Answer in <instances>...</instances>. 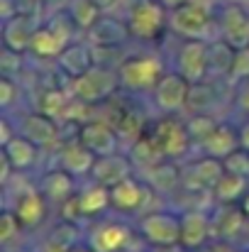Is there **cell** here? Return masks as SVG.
<instances>
[{
  "label": "cell",
  "mask_w": 249,
  "mask_h": 252,
  "mask_svg": "<svg viewBox=\"0 0 249 252\" xmlns=\"http://www.w3.org/2000/svg\"><path fill=\"white\" fill-rule=\"evenodd\" d=\"M137 233L147 243V248L181 245V213L149 208L137 218Z\"/></svg>",
  "instance_id": "obj_6"
},
{
  "label": "cell",
  "mask_w": 249,
  "mask_h": 252,
  "mask_svg": "<svg viewBox=\"0 0 249 252\" xmlns=\"http://www.w3.org/2000/svg\"><path fill=\"white\" fill-rule=\"evenodd\" d=\"M198 252H240V250H235V245L227 243V240H213V243H208L203 250Z\"/></svg>",
  "instance_id": "obj_42"
},
{
  "label": "cell",
  "mask_w": 249,
  "mask_h": 252,
  "mask_svg": "<svg viewBox=\"0 0 249 252\" xmlns=\"http://www.w3.org/2000/svg\"><path fill=\"white\" fill-rule=\"evenodd\" d=\"M222 162H225V169H227V171L240 174V176L249 179V150H245V147H237V150H235L230 157H225Z\"/></svg>",
  "instance_id": "obj_38"
},
{
  "label": "cell",
  "mask_w": 249,
  "mask_h": 252,
  "mask_svg": "<svg viewBox=\"0 0 249 252\" xmlns=\"http://www.w3.org/2000/svg\"><path fill=\"white\" fill-rule=\"evenodd\" d=\"M7 252H10V250H7ZM20 252H34V250H20ZM37 252H39V250H37Z\"/></svg>",
  "instance_id": "obj_48"
},
{
  "label": "cell",
  "mask_w": 249,
  "mask_h": 252,
  "mask_svg": "<svg viewBox=\"0 0 249 252\" xmlns=\"http://www.w3.org/2000/svg\"><path fill=\"white\" fill-rule=\"evenodd\" d=\"M176 71L191 84L208 79V39H183L176 52Z\"/></svg>",
  "instance_id": "obj_16"
},
{
  "label": "cell",
  "mask_w": 249,
  "mask_h": 252,
  "mask_svg": "<svg viewBox=\"0 0 249 252\" xmlns=\"http://www.w3.org/2000/svg\"><path fill=\"white\" fill-rule=\"evenodd\" d=\"M240 145L249 150V115H245V120L240 123Z\"/></svg>",
  "instance_id": "obj_44"
},
{
  "label": "cell",
  "mask_w": 249,
  "mask_h": 252,
  "mask_svg": "<svg viewBox=\"0 0 249 252\" xmlns=\"http://www.w3.org/2000/svg\"><path fill=\"white\" fill-rule=\"evenodd\" d=\"M232 103H235L237 113L249 115V81L237 84V91H235V95H232Z\"/></svg>",
  "instance_id": "obj_40"
},
{
  "label": "cell",
  "mask_w": 249,
  "mask_h": 252,
  "mask_svg": "<svg viewBox=\"0 0 249 252\" xmlns=\"http://www.w3.org/2000/svg\"><path fill=\"white\" fill-rule=\"evenodd\" d=\"M139 176L154 189V193H176L183 184V171L173 164V159H162L152 167H144Z\"/></svg>",
  "instance_id": "obj_28"
},
{
  "label": "cell",
  "mask_w": 249,
  "mask_h": 252,
  "mask_svg": "<svg viewBox=\"0 0 249 252\" xmlns=\"http://www.w3.org/2000/svg\"><path fill=\"white\" fill-rule=\"evenodd\" d=\"M249 225V218L245 216L240 203H218L213 211V240H237L245 235Z\"/></svg>",
  "instance_id": "obj_19"
},
{
  "label": "cell",
  "mask_w": 249,
  "mask_h": 252,
  "mask_svg": "<svg viewBox=\"0 0 249 252\" xmlns=\"http://www.w3.org/2000/svg\"><path fill=\"white\" fill-rule=\"evenodd\" d=\"M79 181H81V179H76V176L69 174L66 169L52 167L39 176L37 186H39V191L47 196L49 203L61 206V203H66L69 198H74V196L79 193V186H81Z\"/></svg>",
  "instance_id": "obj_20"
},
{
  "label": "cell",
  "mask_w": 249,
  "mask_h": 252,
  "mask_svg": "<svg viewBox=\"0 0 249 252\" xmlns=\"http://www.w3.org/2000/svg\"><path fill=\"white\" fill-rule=\"evenodd\" d=\"M240 145V125H232L227 120H220L215 125V130L200 142V155H208V157H218V159H225L230 157Z\"/></svg>",
  "instance_id": "obj_25"
},
{
  "label": "cell",
  "mask_w": 249,
  "mask_h": 252,
  "mask_svg": "<svg viewBox=\"0 0 249 252\" xmlns=\"http://www.w3.org/2000/svg\"><path fill=\"white\" fill-rule=\"evenodd\" d=\"M235 47L225 42L222 37L208 42V79L218 81H230L232 62H235Z\"/></svg>",
  "instance_id": "obj_30"
},
{
  "label": "cell",
  "mask_w": 249,
  "mask_h": 252,
  "mask_svg": "<svg viewBox=\"0 0 249 252\" xmlns=\"http://www.w3.org/2000/svg\"><path fill=\"white\" fill-rule=\"evenodd\" d=\"M247 191H249V179L225 169V174L220 176V181L213 189V198L218 203H240Z\"/></svg>",
  "instance_id": "obj_32"
},
{
  "label": "cell",
  "mask_w": 249,
  "mask_h": 252,
  "mask_svg": "<svg viewBox=\"0 0 249 252\" xmlns=\"http://www.w3.org/2000/svg\"><path fill=\"white\" fill-rule=\"evenodd\" d=\"M120 88V76H117V64H103L98 62L93 69H88L83 76L71 81V93L79 103L85 105H100L110 100Z\"/></svg>",
  "instance_id": "obj_4"
},
{
  "label": "cell",
  "mask_w": 249,
  "mask_h": 252,
  "mask_svg": "<svg viewBox=\"0 0 249 252\" xmlns=\"http://www.w3.org/2000/svg\"><path fill=\"white\" fill-rule=\"evenodd\" d=\"M17 130H20L25 137H29L34 145H39L42 150H47V147H52V145H61V142H64L59 120H56V118H52L49 113L39 110V108H37V110L25 113V115L17 120Z\"/></svg>",
  "instance_id": "obj_13"
},
{
  "label": "cell",
  "mask_w": 249,
  "mask_h": 252,
  "mask_svg": "<svg viewBox=\"0 0 249 252\" xmlns=\"http://www.w3.org/2000/svg\"><path fill=\"white\" fill-rule=\"evenodd\" d=\"M127 25L132 39H139L144 44L157 42L168 30V7L162 0H137L127 12Z\"/></svg>",
  "instance_id": "obj_7"
},
{
  "label": "cell",
  "mask_w": 249,
  "mask_h": 252,
  "mask_svg": "<svg viewBox=\"0 0 249 252\" xmlns=\"http://www.w3.org/2000/svg\"><path fill=\"white\" fill-rule=\"evenodd\" d=\"M71 252H95V250H93V248H90V245L85 243V245H76V248H74Z\"/></svg>",
  "instance_id": "obj_47"
},
{
  "label": "cell",
  "mask_w": 249,
  "mask_h": 252,
  "mask_svg": "<svg viewBox=\"0 0 249 252\" xmlns=\"http://www.w3.org/2000/svg\"><path fill=\"white\" fill-rule=\"evenodd\" d=\"M98 64V54H95V47L85 39H74L61 54H59V59H56V66H59V71L66 76V79H79L83 76L88 69H93Z\"/></svg>",
  "instance_id": "obj_21"
},
{
  "label": "cell",
  "mask_w": 249,
  "mask_h": 252,
  "mask_svg": "<svg viewBox=\"0 0 249 252\" xmlns=\"http://www.w3.org/2000/svg\"><path fill=\"white\" fill-rule=\"evenodd\" d=\"M240 252H249V248H245V250H240Z\"/></svg>",
  "instance_id": "obj_49"
},
{
  "label": "cell",
  "mask_w": 249,
  "mask_h": 252,
  "mask_svg": "<svg viewBox=\"0 0 249 252\" xmlns=\"http://www.w3.org/2000/svg\"><path fill=\"white\" fill-rule=\"evenodd\" d=\"M154 196V189L137 174L127 176L125 181L115 184L110 189V198H112V211L115 213H122V216H142L147 208V203L152 201Z\"/></svg>",
  "instance_id": "obj_10"
},
{
  "label": "cell",
  "mask_w": 249,
  "mask_h": 252,
  "mask_svg": "<svg viewBox=\"0 0 249 252\" xmlns=\"http://www.w3.org/2000/svg\"><path fill=\"white\" fill-rule=\"evenodd\" d=\"M135 167H137L135 159H132L127 152L117 150V152H112V155L95 157L90 179H95V181H100V184H105V186L112 189L115 184H120V181H125L127 176H132V174H135Z\"/></svg>",
  "instance_id": "obj_23"
},
{
  "label": "cell",
  "mask_w": 249,
  "mask_h": 252,
  "mask_svg": "<svg viewBox=\"0 0 249 252\" xmlns=\"http://www.w3.org/2000/svg\"><path fill=\"white\" fill-rule=\"evenodd\" d=\"M213 243V211L183 208L181 211V245L191 252L203 250Z\"/></svg>",
  "instance_id": "obj_12"
},
{
  "label": "cell",
  "mask_w": 249,
  "mask_h": 252,
  "mask_svg": "<svg viewBox=\"0 0 249 252\" xmlns=\"http://www.w3.org/2000/svg\"><path fill=\"white\" fill-rule=\"evenodd\" d=\"M20 95H22V86L17 81V76L2 74V79H0V105H2V113H10L12 105H17Z\"/></svg>",
  "instance_id": "obj_36"
},
{
  "label": "cell",
  "mask_w": 249,
  "mask_h": 252,
  "mask_svg": "<svg viewBox=\"0 0 249 252\" xmlns=\"http://www.w3.org/2000/svg\"><path fill=\"white\" fill-rule=\"evenodd\" d=\"M240 206H242V211H245V216H247V218H249V191H247V193H245V198L240 201Z\"/></svg>",
  "instance_id": "obj_46"
},
{
  "label": "cell",
  "mask_w": 249,
  "mask_h": 252,
  "mask_svg": "<svg viewBox=\"0 0 249 252\" xmlns=\"http://www.w3.org/2000/svg\"><path fill=\"white\" fill-rule=\"evenodd\" d=\"M93 164H95V155L83 145L76 135L64 140L59 145V150H56V167L66 169L76 179H90Z\"/></svg>",
  "instance_id": "obj_18"
},
{
  "label": "cell",
  "mask_w": 249,
  "mask_h": 252,
  "mask_svg": "<svg viewBox=\"0 0 249 252\" xmlns=\"http://www.w3.org/2000/svg\"><path fill=\"white\" fill-rule=\"evenodd\" d=\"M168 10H173V7H178V5H183V2H188V0H162Z\"/></svg>",
  "instance_id": "obj_45"
},
{
  "label": "cell",
  "mask_w": 249,
  "mask_h": 252,
  "mask_svg": "<svg viewBox=\"0 0 249 252\" xmlns=\"http://www.w3.org/2000/svg\"><path fill=\"white\" fill-rule=\"evenodd\" d=\"M39 27V17L32 15H15L2 22V47H10L15 52H29L32 37Z\"/></svg>",
  "instance_id": "obj_26"
},
{
  "label": "cell",
  "mask_w": 249,
  "mask_h": 252,
  "mask_svg": "<svg viewBox=\"0 0 249 252\" xmlns=\"http://www.w3.org/2000/svg\"><path fill=\"white\" fill-rule=\"evenodd\" d=\"M7 157H10V162H12V167L17 174H27V171H32V169L37 167V162H39V152H42V147L39 145H34L29 137H25L22 132H17L7 145H2L0 147Z\"/></svg>",
  "instance_id": "obj_29"
},
{
  "label": "cell",
  "mask_w": 249,
  "mask_h": 252,
  "mask_svg": "<svg viewBox=\"0 0 249 252\" xmlns=\"http://www.w3.org/2000/svg\"><path fill=\"white\" fill-rule=\"evenodd\" d=\"M85 39L95 47V49H117L122 44H127L132 39L130 25L127 20H120L115 15H100L95 20V25L85 32Z\"/></svg>",
  "instance_id": "obj_14"
},
{
  "label": "cell",
  "mask_w": 249,
  "mask_h": 252,
  "mask_svg": "<svg viewBox=\"0 0 249 252\" xmlns=\"http://www.w3.org/2000/svg\"><path fill=\"white\" fill-rule=\"evenodd\" d=\"M66 12L71 15V20L76 22L79 30L88 32L95 25V20L103 15V7L98 5V0H69Z\"/></svg>",
  "instance_id": "obj_33"
},
{
  "label": "cell",
  "mask_w": 249,
  "mask_h": 252,
  "mask_svg": "<svg viewBox=\"0 0 249 252\" xmlns=\"http://www.w3.org/2000/svg\"><path fill=\"white\" fill-rule=\"evenodd\" d=\"M79 211H81V218H100L105 216L108 211H112V198H110V186L95 181V179H88L85 184L79 186Z\"/></svg>",
  "instance_id": "obj_24"
},
{
  "label": "cell",
  "mask_w": 249,
  "mask_h": 252,
  "mask_svg": "<svg viewBox=\"0 0 249 252\" xmlns=\"http://www.w3.org/2000/svg\"><path fill=\"white\" fill-rule=\"evenodd\" d=\"M220 105V91H218V79H203L191 84V95H188V113H215Z\"/></svg>",
  "instance_id": "obj_31"
},
{
  "label": "cell",
  "mask_w": 249,
  "mask_h": 252,
  "mask_svg": "<svg viewBox=\"0 0 249 252\" xmlns=\"http://www.w3.org/2000/svg\"><path fill=\"white\" fill-rule=\"evenodd\" d=\"M22 230H27V228L22 225L20 216L10 206H5L2 208V216H0V243H2V250H10V245L20 238Z\"/></svg>",
  "instance_id": "obj_35"
},
{
  "label": "cell",
  "mask_w": 249,
  "mask_h": 252,
  "mask_svg": "<svg viewBox=\"0 0 249 252\" xmlns=\"http://www.w3.org/2000/svg\"><path fill=\"white\" fill-rule=\"evenodd\" d=\"M83 238H85V233L79 220L59 218V223L47 233L39 252H71L76 245H81Z\"/></svg>",
  "instance_id": "obj_27"
},
{
  "label": "cell",
  "mask_w": 249,
  "mask_h": 252,
  "mask_svg": "<svg viewBox=\"0 0 249 252\" xmlns=\"http://www.w3.org/2000/svg\"><path fill=\"white\" fill-rule=\"evenodd\" d=\"M188 95H191V81L176 69L171 71L166 69L164 76L154 86V91L149 93L152 105L162 115H178L188 110Z\"/></svg>",
  "instance_id": "obj_9"
},
{
  "label": "cell",
  "mask_w": 249,
  "mask_h": 252,
  "mask_svg": "<svg viewBox=\"0 0 249 252\" xmlns=\"http://www.w3.org/2000/svg\"><path fill=\"white\" fill-rule=\"evenodd\" d=\"M220 120L213 115V113H191V118L186 120V127H188V135L193 140V147H200V142L215 130Z\"/></svg>",
  "instance_id": "obj_34"
},
{
  "label": "cell",
  "mask_w": 249,
  "mask_h": 252,
  "mask_svg": "<svg viewBox=\"0 0 249 252\" xmlns=\"http://www.w3.org/2000/svg\"><path fill=\"white\" fill-rule=\"evenodd\" d=\"M147 135L154 140V145L164 159H181L188 155V150H193V140L188 135L186 120H178L176 115H164V118L154 120V125L147 130Z\"/></svg>",
  "instance_id": "obj_8"
},
{
  "label": "cell",
  "mask_w": 249,
  "mask_h": 252,
  "mask_svg": "<svg viewBox=\"0 0 249 252\" xmlns=\"http://www.w3.org/2000/svg\"><path fill=\"white\" fill-rule=\"evenodd\" d=\"M17 132H20V130H17V123H15V127H12V123H10L7 113H2V120H0V147H2V145H7Z\"/></svg>",
  "instance_id": "obj_41"
},
{
  "label": "cell",
  "mask_w": 249,
  "mask_h": 252,
  "mask_svg": "<svg viewBox=\"0 0 249 252\" xmlns=\"http://www.w3.org/2000/svg\"><path fill=\"white\" fill-rule=\"evenodd\" d=\"M2 74L7 76H20L22 74V52H15L10 47H2Z\"/></svg>",
  "instance_id": "obj_39"
},
{
  "label": "cell",
  "mask_w": 249,
  "mask_h": 252,
  "mask_svg": "<svg viewBox=\"0 0 249 252\" xmlns=\"http://www.w3.org/2000/svg\"><path fill=\"white\" fill-rule=\"evenodd\" d=\"M242 81H249V47H240L235 52V62H232V71H230V81L227 84L237 86Z\"/></svg>",
  "instance_id": "obj_37"
},
{
  "label": "cell",
  "mask_w": 249,
  "mask_h": 252,
  "mask_svg": "<svg viewBox=\"0 0 249 252\" xmlns=\"http://www.w3.org/2000/svg\"><path fill=\"white\" fill-rule=\"evenodd\" d=\"M74 32H76V22L71 20V15L59 12L37 27L29 44V54L42 62H56L59 54L74 42Z\"/></svg>",
  "instance_id": "obj_3"
},
{
  "label": "cell",
  "mask_w": 249,
  "mask_h": 252,
  "mask_svg": "<svg viewBox=\"0 0 249 252\" xmlns=\"http://www.w3.org/2000/svg\"><path fill=\"white\" fill-rule=\"evenodd\" d=\"M168 32L181 39H213L218 32V17L205 0H188L168 10Z\"/></svg>",
  "instance_id": "obj_1"
},
{
  "label": "cell",
  "mask_w": 249,
  "mask_h": 252,
  "mask_svg": "<svg viewBox=\"0 0 249 252\" xmlns=\"http://www.w3.org/2000/svg\"><path fill=\"white\" fill-rule=\"evenodd\" d=\"M166 64L162 54H130L122 62H117V76L120 88L132 93V95H144L152 93L157 81L164 76Z\"/></svg>",
  "instance_id": "obj_2"
},
{
  "label": "cell",
  "mask_w": 249,
  "mask_h": 252,
  "mask_svg": "<svg viewBox=\"0 0 249 252\" xmlns=\"http://www.w3.org/2000/svg\"><path fill=\"white\" fill-rule=\"evenodd\" d=\"M139 252H154V250H139Z\"/></svg>",
  "instance_id": "obj_50"
},
{
  "label": "cell",
  "mask_w": 249,
  "mask_h": 252,
  "mask_svg": "<svg viewBox=\"0 0 249 252\" xmlns=\"http://www.w3.org/2000/svg\"><path fill=\"white\" fill-rule=\"evenodd\" d=\"M76 137L81 140L95 157L117 152L120 150V142H122L117 127L112 123L103 120V118H88V120H83L81 125L76 127Z\"/></svg>",
  "instance_id": "obj_11"
},
{
  "label": "cell",
  "mask_w": 249,
  "mask_h": 252,
  "mask_svg": "<svg viewBox=\"0 0 249 252\" xmlns=\"http://www.w3.org/2000/svg\"><path fill=\"white\" fill-rule=\"evenodd\" d=\"M139 238L137 228L117 218H95L93 225L85 230V243L95 252H135L132 245Z\"/></svg>",
  "instance_id": "obj_5"
},
{
  "label": "cell",
  "mask_w": 249,
  "mask_h": 252,
  "mask_svg": "<svg viewBox=\"0 0 249 252\" xmlns=\"http://www.w3.org/2000/svg\"><path fill=\"white\" fill-rule=\"evenodd\" d=\"M2 252H7V250H2Z\"/></svg>",
  "instance_id": "obj_51"
},
{
  "label": "cell",
  "mask_w": 249,
  "mask_h": 252,
  "mask_svg": "<svg viewBox=\"0 0 249 252\" xmlns=\"http://www.w3.org/2000/svg\"><path fill=\"white\" fill-rule=\"evenodd\" d=\"M222 174H225V162L222 159L200 155L198 159H193L183 169L181 189H186V191H210L213 193V189H215V184L220 181Z\"/></svg>",
  "instance_id": "obj_15"
},
{
  "label": "cell",
  "mask_w": 249,
  "mask_h": 252,
  "mask_svg": "<svg viewBox=\"0 0 249 252\" xmlns=\"http://www.w3.org/2000/svg\"><path fill=\"white\" fill-rule=\"evenodd\" d=\"M15 15H20V12H17V2H15V0H2V7H0L2 22L10 20V17H15Z\"/></svg>",
  "instance_id": "obj_43"
},
{
  "label": "cell",
  "mask_w": 249,
  "mask_h": 252,
  "mask_svg": "<svg viewBox=\"0 0 249 252\" xmlns=\"http://www.w3.org/2000/svg\"><path fill=\"white\" fill-rule=\"evenodd\" d=\"M10 208L20 216L22 225H25L27 230H32V228H37V225L44 223V218H47V213H49V201H47V196L39 191V186L34 184V186L22 189V191L15 196V203H12Z\"/></svg>",
  "instance_id": "obj_22"
},
{
  "label": "cell",
  "mask_w": 249,
  "mask_h": 252,
  "mask_svg": "<svg viewBox=\"0 0 249 252\" xmlns=\"http://www.w3.org/2000/svg\"><path fill=\"white\" fill-rule=\"evenodd\" d=\"M218 34L235 49L249 47V12L240 2H227L218 15Z\"/></svg>",
  "instance_id": "obj_17"
}]
</instances>
